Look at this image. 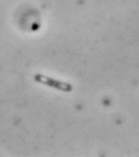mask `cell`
Masks as SVG:
<instances>
[{"label": "cell", "mask_w": 139, "mask_h": 157, "mask_svg": "<svg viewBox=\"0 0 139 157\" xmlns=\"http://www.w3.org/2000/svg\"><path fill=\"white\" fill-rule=\"evenodd\" d=\"M34 80L37 82L41 83V85H45V86H48V87L60 90V91H63V92H71L73 91V86L70 83L62 82V81L55 80V78H48L46 75H42V74H35L34 75Z\"/></svg>", "instance_id": "6da1fadb"}]
</instances>
